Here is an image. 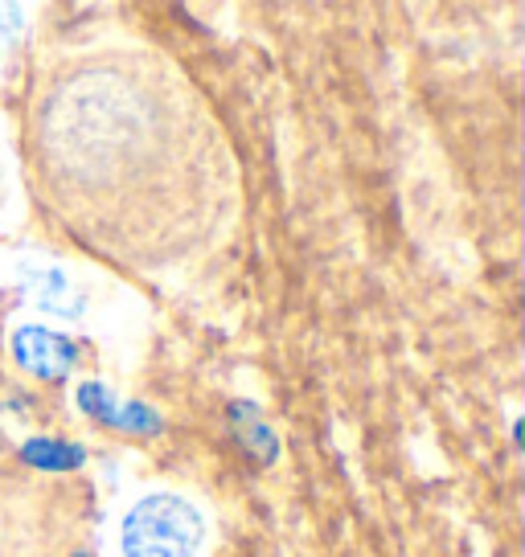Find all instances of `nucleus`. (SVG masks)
Masks as SVG:
<instances>
[{
    "mask_svg": "<svg viewBox=\"0 0 525 557\" xmlns=\"http://www.w3.org/2000/svg\"><path fill=\"white\" fill-rule=\"evenodd\" d=\"M29 299H34L41 312H58V315L83 312V296H78V287L62 271H41V275L29 278Z\"/></svg>",
    "mask_w": 525,
    "mask_h": 557,
    "instance_id": "obj_3",
    "label": "nucleus"
},
{
    "mask_svg": "<svg viewBox=\"0 0 525 557\" xmlns=\"http://www.w3.org/2000/svg\"><path fill=\"white\" fill-rule=\"evenodd\" d=\"M111 426H120V431H132V435H157L160 431V414L152 406H144V401H132V406H115V414H111Z\"/></svg>",
    "mask_w": 525,
    "mask_h": 557,
    "instance_id": "obj_6",
    "label": "nucleus"
},
{
    "mask_svg": "<svg viewBox=\"0 0 525 557\" xmlns=\"http://www.w3.org/2000/svg\"><path fill=\"white\" fill-rule=\"evenodd\" d=\"M25 25V9L21 4H0V46H9Z\"/></svg>",
    "mask_w": 525,
    "mask_h": 557,
    "instance_id": "obj_8",
    "label": "nucleus"
},
{
    "mask_svg": "<svg viewBox=\"0 0 525 557\" xmlns=\"http://www.w3.org/2000/svg\"><path fill=\"white\" fill-rule=\"evenodd\" d=\"M78 406H83L90 418H103V422H111V414H115L111 389H107V385H99V382H87L83 389H78Z\"/></svg>",
    "mask_w": 525,
    "mask_h": 557,
    "instance_id": "obj_7",
    "label": "nucleus"
},
{
    "mask_svg": "<svg viewBox=\"0 0 525 557\" xmlns=\"http://www.w3.org/2000/svg\"><path fill=\"white\" fill-rule=\"evenodd\" d=\"M25 459L41 471H74L83 468L87 451L74 447V443H62V438H29L25 443Z\"/></svg>",
    "mask_w": 525,
    "mask_h": 557,
    "instance_id": "obj_4",
    "label": "nucleus"
},
{
    "mask_svg": "<svg viewBox=\"0 0 525 557\" xmlns=\"http://www.w3.org/2000/svg\"><path fill=\"white\" fill-rule=\"evenodd\" d=\"M13 357H17V366L25 373L46 377V382H62L74 366V345L50 329L25 324V329L13 332Z\"/></svg>",
    "mask_w": 525,
    "mask_h": 557,
    "instance_id": "obj_2",
    "label": "nucleus"
},
{
    "mask_svg": "<svg viewBox=\"0 0 525 557\" xmlns=\"http://www.w3.org/2000/svg\"><path fill=\"white\" fill-rule=\"evenodd\" d=\"M230 418H234V426H239V438H243L246 447L259 455L262 463H271V459H276V447H280V438H276V431H271V426H267V422L255 414V406L239 401V406H230Z\"/></svg>",
    "mask_w": 525,
    "mask_h": 557,
    "instance_id": "obj_5",
    "label": "nucleus"
},
{
    "mask_svg": "<svg viewBox=\"0 0 525 557\" xmlns=\"http://www.w3.org/2000/svg\"><path fill=\"white\" fill-rule=\"evenodd\" d=\"M202 545V517L181 496H144L123 521L127 557H193Z\"/></svg>",
    "mask_w": 525,
    "mask_h": 557,
    "instance_id": "obj_1",
    "label": "nucleus"
}]
</instances>
